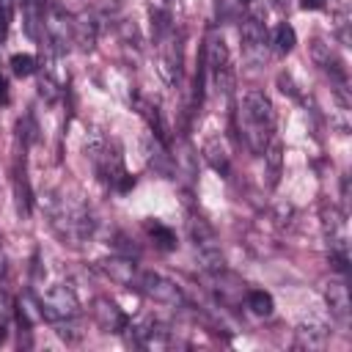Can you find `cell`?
Here are the masks:
<instances>
[{
	"mask_svg": "<svg viewBox=\"0 0 352 352\" xmlns=\"http://www.w3.org/2000/svg\"><path fill=\"white\" fill-rule=\"evenodd\" d=\"M204 157H206V162H209L217 173H223V176L228 173V154H226L220 138H212V140L204 143Z\"/></svg>",
	"mask_w": 352,
	"mask_h": 352,
	"instance_id": "30bf717a",
	"label": "cell"
},
{
	"mask_svg": "<svg viewBox=\"0 0 352 352\" xmlns=\"http://www.w3.org/2000/svg\"><path fill=\"white\" fill-rule=\"evenodd\" d=\"M190 236H192V242H195L198 256L206 261V267H212V270L223 267V253H220L217 234H214V228H212L204 217H192V220H190Z\"/></svg>",
	"mask_w": 352,
	"mask_h": 352,
	"instance_id": "5b68a950",
	"label": "cell"
},
{
	"mask_svg": "<svg viewBox=\"0 0 352 352\" xmlns=\"http://www.w3.org/2000/svg\"><path fill=\"white\" fill-rule=\"evenodd\" d=\"M270 44L275 47V52H278V55H286V52H292V50H294V44H297L294 28H292L289 22H280V25L272 30V36H270Z\"/></svg>",
	"mask_w": 352,
	"mask_h": 352,
	"instance_id": "8fae6325",
	"label": "cell"
},
{
	"mask_svg": "<svg viewBox=\"0 0 352 352\" xmlns=\"http://www.w3.org/2000/svg\"><path fill=\"white\" fill-rule=\"evenodd\" d=\"M36 69H38V63H36V58L33 55H14L11 58V72L16 74V77H30V74H36Z\"/></svg>",
	"mask_w": 352,
	"mask_h": 352,
	"instance_id": "9a60e30c",
	"label": "cell"
},
{
	"mask_svg": "<svg viewBox=\"0 0 352 352\" xmlns=\"http://www.w3.org/2000/svg\"><path fill=\"white\" fill-rule=\"evenodd\" d=\"M3 270H6V256H3V245H0V275H3Z\"/></svg>",
	"mask_w": 352,
	"mask_h": 352,
	"instance_id": "ffe728a7",
	"label": "cell"
},
{
	"mask_svg": "<svg viewBox=\"0 0 352 352\" xmlns=\"http://www.w3.org/2000/svg\"><path fill=\"white\" fill-rule=\"evenodd\" d=\"M239 38H242V47H245L248 58H253V60H261L264 58L267 44H270V33H267V25L256 14L245 16V22L239 28Z\"/></svg>",
	"mask_w": 352,
	"mask_h": 352,
	"instance_id": "8992f818",
	"label": "cell"
},
{
	"mask_svg": "<svg viewBox=\"0 0 352 352\" xmlns=\"http://www.w3.org/2000/svg\"><path fill=\"white\" fill-rule=\"evenodd\" d=\"M324 6H327V0H300V8H305V11H319Z\"/></svg>",
	"mask_w": 352,
	"mask_h": 352,
	"instance_id": "ac0fdd59",
	"label": "cell"
},
{
	"mask_svg": "<svg viewBox=\"0 0 352 352\" xmlns=\"http://www.w3.org/2000/svg\"><path fill=\"white\" fill-rule=\"evenodd\" d=\"M324 300H327V305H330V314H333L341 324H346V322H349V292H346L344 278H330V280L324 283Z\"/></svg>",
	"mask_w": 352,
	"mask_h": 352,
	"instance_id": "52a82bcc",
	"label": "cell"
},
{
	"mask_svg": "<svg viewBox=\"0 0 352 352\" xmlns=\"http://www.w3.org/2000/svg\"><path fill=\"white\" fill-rule=\"evenodd\" d=\"M204 74H209V82L217 94H231L234 88V66H231V55L226 47V38L220 33H212L206 41V69Z\"/></svg>",
	"mask_w": 352,
	"mask_h": 352,
	"instance_id": "7a4b0ae2",
	"label": "cell"
},
{
	"mask_svg": "<svg viewBox=\"0 0 352 352\" xmlns=\"http://www.w3.org/2000/svg\"><path fill=\"white\" fill-rule=\"evenodd\" d=\"M132 286L138 292H143L148 300L162 302V305H182L184 302L182 289L173 280H168L165 275H160V272H135Z\"/></svg>",
	"mask_w": 352,
	"mask_h": 352,
	"instance_id": "277c9868",
	"label": "cell"
},
{
	"mask_svg": "<svg viewBox=\"0 0 352 352\" xmlns=\"http://www.w3.org/2000/svg\"><path fill=\"white\" fill-rule=\"evenodd\" d=\"M146 231H148V236L154 239L157 248H162V250H173V248H176V234H173L165 223L148 220V223H146Z\"/></svg>",
	"mask_w": 352,
	"mask_h": 352,
	"instance_id": "7c38bea8",
	"label": "cell"
},
{
	"mask_svg": "<svg viewBox=\"0 0 352 352\" xmlns=\"http://www.w3.org/2000/svg\"><path fill=\"white\" fill-rule=\"evenodd\" d=\"M19 3H22V19H25V30H28V36L36 38V41H41L47 0H19Z\"/></svg>",
	"mask_w": 352,
	"mask_h": 352,
	"instance_id": "ba28073f",
	"label": "cell"
},
{
	"mask_svg": "<svg viewBox=\"0 0 352 352\" xmlns=\"http://www.w3.org/2000/svg\"><path fill=\"white\" fill-rule=\"evenodd\" d=\"M8 22H11V0H0V44L6 41Z\"/></svg>",
	"mask_w": 352,
	"mask_h": 352,
	"instance_id": "e0dca14e",
	"label": "cell"
},
{
	"mask_svg": "<svg viewBox=\"0 0 352 352\" xmlns=\"http://www.w3.org/2000/svg\"><path fill=\"white\" fill-rule=\"evenodd\" d=\"M38 308H41V319H50V322H69V319L77 316L80 302H77V294H74L69 286H50V289L41 294Z\"/></svg>",
	"mask_w": 352,
	"mask_h": 352,
	"instance_id": "3957f363",
	"label": "cell"
},
{
	"mask_svg": "<svg viewBox=\"0 0 352 352\" xmlns=\"http://www.w3.org/2000/svg\"><path fill=\"white\" fill-rule=\"evenodd\" d=\"M8 102V82H6V77L0 74V107Z\"/></svg>",
	"mask_w": 352,
	"mask_h": 352,
	"instance_id": "d6986e66",
	"label": "cell"
},
{
	"mask_svg": "<svg viewBox=\"0 0 352 352\" xmlns=\"http://www.w3.org/2000/svg\"><path fill=\"white\" fill-rule=\"evenodd\" d=\"M11 314H14V305H11V297L0 289V344L8 333V324H11Z\"/></svg>",
	"mask_w": 352,
	"mask_h": 352,
	"instance_id": "2e32d148",
	"label": "cell"
},
{
	"mask_svg": "<svg viewBox=\"0 0 352 352\" xmlns=\"http://www.w3.org/2000/svg\"><path fill=\"white\" fill-rule=\"evenodd\" d=\"M324 341H327V333H324L319 324H311V327H300V330H297V346L322 349Z\"/></svg>",
	"mask_w": 352,
	"mask_h": 352,
	"instance_id": "5bb4252c",
	"label": "cell"
},
{
	"mask_svg": "<svg viewBox=\"0 0 352 352\" xmlns=\"http://www.w3.org/2000/svg\"><path fill=\"white\" fill-rule=\"evenodd\" d=\"M239 3H250V0H239Z\"/></svg>",
	"mask_w": 352,
	"mask_h": 352,
	"instance_id": "44dd1931",
	"label": "cell"
},
{
	"mask_svg": "<svg viewBox=\"0 0 352 352\" xmlns=\"http://www.w3.org/2000/svg\"><path fill=\"white\" fill-rule=\"evenodd\" d=\"M239 132L253 154H264L275 132V110L264 91H248L239 99Z\"/></svg>",
	"mask_w": 352,
	"mask_h": 352,
	"instance_id": "6da1fadb",
	"label": "cell"
},
{
	"mask_svg": "<svg viewBox=\"0 0 352 352\" xmlns=\"http://www.w3.org/2000/svg\"><path fill=\"white\" fill-rule=\"evenodd\" d=\"M245 302H248V308H250L253 314H258V316H270V314H272V308H275L272 294H270V292H264V289H250V292H248V297H245Z\"/></svg>",
	"mask_w": 352,
	"mask_h": 352,
	"instance_id": "4fadbf2b",
	"label": "cell"
},
{
	"mask_svg": "<svg viewBox=\"0 0 352 352\" xmlns=\"http://www.w3.org/2000/svg\"><path fill=\"white\" fill-rule=\"evenodd\" d=\"M96 319L107 333H121L126 327V314H121V308L110 300H96Z\"/></svg>",
	"mask_w": 352,
	"mask_h": 352,
	"instance_id": "9c48e42d",
	"label": "cell"
}]
</instances>
